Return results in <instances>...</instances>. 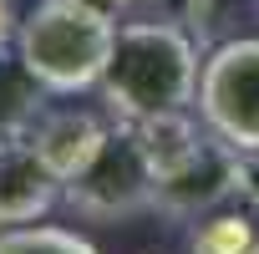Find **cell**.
<instances>
[{
  "label": "cell",
  "instance_id": "obj_5",
  "mask_svg": "<svg viewBox=\"0 0 259 254\" xmlns=\"http://www.w3.org/2000/svg\"><path fill=\"white\" fill-rule=\"evenodd\" d=\"M239 148L224 143L219 133H203V143L168 173H158L153 208L168 219H208L224 208L229 193H239Z\"/></svg>",
  "mask_w": 259,
  "mask_h": 254
},
{
  "label": "cell",
  "instance_id": "obj_13",
  "mask_svg": "<svg viewBox=\"0 0 259 254\" xmlns=\"http://www.w3.org/2000/svg\"><path fill=\"white\" fill-rule=\"evenodd\" d=\"M16 31H21V26H16V6H11V0H0V46H6Z\"/></svg>",
  "mask_w": 259,
  "mask_h": 254
},
{
  "label": "cell",
  "instance_id": "obj_7",
  "mask_svg": "<svg viewBox=\"0 0 259 254\" xmlns=\"http://www.w3.org/2000/svg\"><path fill=\"white\" fill-rule=\"evenodd\" d=\"M107 138V127L92 117V112H76V107H61V112H41L36 127L26 133V143L36 148V158L56 173V183L66 188L102 148Z\"/></svg>",
  "mask_w": 259,
  "mask_h": 254
},
{
  "label": "cell",
  "instance_id": "obj_2",
  "mask_svg": "<svg viewBox=\"0 0 259 254\" xmlns=\"http://www.w3.org/2000/svg\"><path fill=\"white\" fill-rule=\"evenodd\" d=\"M112 41H117V26L92 0H41L16 31L21 61L56 97L97 87L112 61Z\"/></svg>",
  "mask_w": 259,
  "mask_h": 254
},
{
  "label": "cell",
  "instance_id": "obj_6",
  "mask_svg": "<svg viewBox=\"0 0 259 254\" xmlns=\"http://www.w3.org/2000/svg\"><path fill=\"white\" fill-rule=\"evenodd\" d=\"M56 198L61 183L36 158V148L26 138H0V229L36 224L41 214H51Z\"/></svg>",
  "mask_w": 259,
  "mask_h": 254
},
{
  "label": "cell",
  "instance_id": "obj_11",
  "mask_svg": "<svg viewBox=\"0 0 259 254\" xmlns=\"http://www.w3.org/2000/svg\"><path fill=\"white\" fill-rule=\"evenodd\" d=\"M0 254H97L92 239L76 229L56 224H21V229H0Z\"/></svg>",
  "mask_w": 259,
  "mask_h": 254
},
{
  "label": "cell",
  "instance_id": "obj_8",
  "mask_svg": "<svg viewBox=\"0 0 259 254\" xmlns=\"http://www.w3.org/2000/svg\"><path fill=\"white\" fill-rule=\"evenodd\" d=\"M46 112V87L31 76L21 51L0 46V138H26Z\"/></svg>",
  "mask_w": 259,
  "mask_h": 254
},
{
  "label": "cell",
  "instance_id": "obj_10",
  "mask_svg": "<svg viewBox=\"0 0 259 254\" xmlns=\"http://www.w3.org/2000/svg\"><path fill=\"white\" fill-rule=\"evenodd\" d=\"M188 249L193 254H259V214L254 208H219V214L198 219Z\"/></svg>",
  "mask_w": 259,
  "mask_h": 254
},
{
  "label": "cell",
  "instance_id": "obj_12",
  "mask_svg": "<svg viewBox=\"0 0 259 254\" xmlns=\"http://www.w3.org/2000/svg\"><path fill=\"white\" fill-rule=\"evenodd\" d=\"M239 198H244V203L259 214V148L239 158Z\"/></svg>",
  "mask_w": 259,
  "mask_h": 254
},
{
  "label": "cell",
  "instance_id": "obj_3",
  "mask_svg": "<svg viewBox=\"0 0 259 254\" xmlns=\"http://www.w3.org/2000/svg\"><path fill=\"white\" fill-rule=\"evenodd\" d=\"M153 188H158V173L133 133V122H117L107 127L97 158L61 188V198L92 224H117V219L153 208Z\"/></svg>",
  "mask_w": 259,
  "mask_h": 254
},
{
  "label": "cell",
  "instance_id": "obj_4",
  "mask_svg": "<svg viewBox=\"0 0 259 254\" xmlns=\"http://www.w3.org/2000/svg\"><path fill=\"white\" fill-rule=\"evenodd\" d=\"M198 112L208 133L239 153L259 148V36L224 41L198 71Z\"/></svg>",
  "mask_w": 259,
  "mask_h": 254
},
{
  "label": "cell",
  "instance_id": "obj_1",
  "mask_svg": "<svg viewBox=\"0 0 259 254\" xmlns=\"http://www.w3.org/2000/svg\"><path fill=\"white\" fill-rule=\"evenodd\" d=\"M102 102L117 122H143L158 112H183L198 97V41L173 21L117 26L112 61L102 71Z\"/></svg>",
  "mask_w": 259,
  "mask_h": 254
},
{
  "label": "cell",
  "instance_id": "obj_9",
  "mask_svg": "<svg viewBox=\"0 0 259 254\" xmlns=\"http://www.w3.org/2000/svg\"><path fill=\"white\" fill-rule=\"evenodd\" d=\"M133 133H138V143H143V153H148L153 173L178 168V163H183V158L203 143V133L193 127L188 107H183V112H158V117H143V122H133Z\"/></svg>",
  "mask_w": 259,
  "mask_h": 254
}]
</instances>
